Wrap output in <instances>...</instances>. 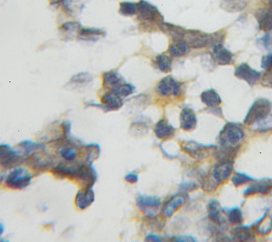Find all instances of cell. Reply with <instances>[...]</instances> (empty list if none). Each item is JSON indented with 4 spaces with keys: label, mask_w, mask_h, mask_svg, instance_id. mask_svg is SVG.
I'll return each instance as SVG.
<instances>
[{
    "label": "cell",
    "mask_w": 272,
    "mask_h": 242,
    "mask_svg": "<svg viewBox=\"0 0 272 242\" xmlns=\"http://www.w3.org/2000/svg\"><path fill=\"white\" fill-rule=\"evenodd\" d=\"M244 138L245 131L240 124L228 122L219 131L218 141L220 146L240 148Z\"/></svg>",
    "instance_id": "6da1fadb"
},
{
    "label": "cell",
    "mask_w": 272,
    "mask_h": 242,
    "mask_svg": "<svg viewBox=\"0 0 272 242\" xmlns=\"http://www.w3.org/2000/svg\"><path fill=\"white\" fill-rule=\"evenodd\" d=\"M233 171V164L226 162H218L214 167L209 174L204 177V183L206 187L214 191L219 184L228 179Z\"/></svg>",
    "instance_id": "7a4b0ae2"
},
{
    "label": "cell",
    "mask_w": 272,
    "mask_h": 242,
    "mask_svg": "<svg viewBox=\"0 0 272 242\" xmlns=\"http://www.w3.org/2000/svg\"><path fill=\"white\" fill-rule=\"evenodd\" d=\"M272 109V102L266 98H259L252 104L245 118L244 123L254 125L267 117Z\"/></svg>",
    "instance_id": "3957f363"
},
{
    "label": "cell",
    "mask_w": 272,
    "mask_h": 242,
    "mask_svg": "<svg viewBox=\"0 0 272 242\" xmlns=\"http://www.w3.org/2000/svg\"><path fill=\"white\" fill-rule=\"evenodd\" d=\"M33 176L28 169L18 167L11 170L5 180L7 187L15 190H22L30 185Z\"/></svg>",
    "instance_id": "277c9868"
},
{
    "label": "cell",
    "mask_w": 272,
    "mask_h": 242,
    "mask_svg": "<svg viewBox=\"0 0 272 242\" xmlns=\"http://www.w3.org/2000/svg\"><path fill=\"white\" fill-rule=\"evenodd\" d=\"M25 157L19 151L13 149L8 144L0 146V164L5 169H12L25 163Z\"/></svg>",
    "instance_id": "5b68a950"
},
{
    "label": "cell",
    "mask_w": 272,
    "mask_h": 242,
    "mask_svg": "<svg viewBox=\"0 0 272 242\" xmlns=\"http://www.w3.org/2000/svg\"><path fill=\"white\" fill-rule=\"evenodd\" d=\"M75 179L85 188L93 187L98 179V172L93 164L78 163Z\"/></svg>",
    "instance_id": "8992f818"
},
{
    "label": "cell",
    "mask_w": 272,
    "mask_h": 242,
    "mask_svg": "<svg viewBox=\"0 0 272 242\" xmlns=\"http://www.w3.org/2000/svg\"><path fill=\"white\" fill-rule=\"evenodd\" d=\"M25 163L37 172L48 170L52 168L54 164V159L46 151L28 155L25 157Z\"/></svg>",
    "instance_id": "52a82bcc"
},
{
    "label": "cell",
    "mask_w": 272,
    "mask_h": 242,
    "mask_svg": "<svg viewBox=\"0 0 272 242\" xmlns=\"http://www.w3.org/2000/svg\"><path fill=\"white\" fill-rule=\"evenodd\" d=\"M161 199L154 195L139 194L136 197V205L146 217H155L161 205Z\"/></svg>",
    "instance_id": "ba28073f"
},
{
    "label": "cell",
    "mask_w": 272,
    "mask_h": 242,
    "mask_svg": "<svg viewBox=\"0 0 272 242\" xmlns=\"http://www.w3.org/2000/svg\"><path fill=\"white\" fill-rule=\"evenodd\" d=\"M137 13L139 19L149 22L160 21L162 22L163 17L154 5L141 0L137 4Z\"/></svg>",
    "instance_id": "9c48e42d"
},
{
    "label": "cell",
    "mask_w": 272,
    "mask_h": 242,
    "mask_svg": "<svg viewBox=\"0 0 272 242\" xmlns=\"http://www.w3.org/2000/svg\"><path fill=\"white\" fill-rule=\"evenodd\" d=\"M189 48L200 49L209 45L210 36L198 30L186 31L183 39Z\"/></svg>",
    "instance_id": "30bf717a"
},
{
    "label": "cell",
    "mask_w": 272,
    "mask_h": 242,
    "mask_svg": "<svg viewBox=\"0 0 272 242\" xmlns=\"http://www.w3.org/2000/svg\"><path fill=\"white\" fill-rule=\"evenodd\" d=\"M234 74L236 78L245 80L251 86L256 85L262 76L261 72L252 68L247 63H242L237 67Z\"/></svg>",
    "instance_id": "8fae6325"
},
{
    "label": "cell",
    "mask_w": 272,
    "mask_h": 242,
    "mask_svg": "<svg viewBox=\"0 0 272 242\" xmlns=\"http://www.w3.org/2000/svg\"><path fill=\"white\" fill-rule=\"evenodd\" d=\"M102 104L88 103L87 107L91 106L101 108L106 112L118 111L123 106V100L111 92L104 94L101 99Z\"/></svg>",
    "instance_id": "7c38bea8"
},
{
    "label": "cell",
    "mask_w": 272,
    "mask_h": 242,
    "mask_svg": "<svg viewBox=\"0 0 272 242\" xmlns=\"http://www.w3.org/2000/svg\"><path fill=\"white\" fill-rule=\"evenodd\" d=\"M156 90L162 96H177L181 93V86L180 83L169 76L161 80Z\"/></svg>",
    "instance_id": "4fadbf2b"
},
{
    "label": "cell",
    "mask_w": 272,
    "mask_h": 242,
    "mask_svg": "<svg viewBox=\"0 0 272 242\" xmlns=\"http://www.w3.org/2000/svg\"><path fill=\"white\" fill-rule=\"evenodd\" d=\"M182 150L195 159H201L204 157L205 151L207 149L216 148V145H202L194 140L183 142L181 146Z\"/></svg>",
    "instance_id": "5bb4252c"
},
{
    "label": "cell",
    "mask_w": 272,
    "mask_h": 242,
    "mask_svg": "<svg viewBox=\"0 0 272 242\" xmlns=\"http://www.w3.org/2000/svg\"><path fill=\"white\" fill-rule=\"evenodd\" d=\"M186 194L180 192L173 195L166 202L162 209V212L165 217H171L184 205L187 201Z\"/></svg>",
    "instance_id": "9a60e30c"
},
{
    "label": "cell",
    "mask_w": 272,
    "mask_h": 242,
    "mask_svg": "<svg viewBox=\"0 0 272 242\" xmlns=\"http://www.w3.org/2000/svg\"><path fill=\"white\" fill-rule=\"evenodd\" d=\"M78 164L71 165L66 161H61L58 164L54 166L51 169V172L58 179L69 178L73 180L76 176Z\"/></svg>",
    "instance_id": "2e32d148"
},
{
    "label": "cell",
    "mask_w": 272,
    "mask_h": 242,
    "mask_svg": "<svg viewBox=\"0 0 272 242\" xmlns=\"http://www.w3.org/2000/svg\"><path fill=\"white\" fill-rule=\"evenodd\" d=\"M254 182L245 190V197L256 194H268L272 191V178H264Z\"/></svg>",
    "instance_id": "e0dca14e"
},
{
    "label": "cell",
    "mask_w": 272,
    "mask_h": 242,
    "mask_svg": "<svg viewBox=\"0 0 272 242\" xmlns=\"http://www.w3.org/2000/svg\"><path fill=\"white\" fill-rule=\"evenodd\" d=\"M95 200V193L93 188L82 187L76 195L75 204L80 210H85L89 208Z\"/></svg>",
    "instance_id": "ac0fdd59"
},
{
    "label": "cell",
    "mask_w": 272,
    "mask_h": 242,
    "mask_svg": "<svg viewBox=\"0 0 272 242\" xmlns=\"http://www.w3.org/2000/svg\"><path fill=\"white\" fill-rule=\"evenodd\" d=\"M208 217L210 220L218 226L226 227L227 220L222 215V207L219 202L216 199L210 201L207 205Z\"/></svg>",
    "instance_id": "d6986e66"
},
{
    "label": "cell",
    "mask_w": 272,
    "mask_h": 242,
    "mask_svg": "<svg viewBox=\"0 0 272 242\" xmlns=\"http://www.w3.org/2000/svg\"><path fill=\"white\" fill-rule=\"evenodd\" d=\"M181 128L184 131H190L196 129L198 118L192 108H184L180 116Z\"/></svg>",
    "instance_id": "ffe728a7"
},
{
    "label": "cell",
    "mask_w": 272,
    "mask_h": 242,
    "mask_svg": "<svg viewBox=\"0 0 272 242\" xmlns=\"http://www.w3.org/2000/svg\"><path fill=\"white\" fill-rule=\"evenodd\" d=\"M213 57L214 60L219 65H229L233 60V53L224 48L222 44L213 46Z\"/></svg>",
    "instance_id": "44dd1931"
},
{
    "label": "cell",
    "mask_w": 272,
    "mask_h": 242,
    "mask_svg": "<svg viewBox=\"0 0 272 242\" xmlns=\"http://www.w3.org/2000/svg\"><path fill=\"white\" fill-rule=\"evenodd\" d=\"M230 233L231 238L236 241H253L255 239V236L250 226H238L231 229Z\"/></svg>",
    "instance_id": "7402d4cb"
},
{
    "label": "cell",
    "mask_w": 272,
    "mask_h": 242,
    "mask_svg": "<svg viewBox=\"0 0 272 242\" xmlns=\"http://www.w3.org/2000/svg\"><path fill=\"white\" fill-rule=\"evenodd\" d=\"M176 129L165 119H162L156 124L154 131L156 137L160 139L165 140L175 134Z\"/></svg>",
    "instance_id": "603a6c76"
},
{
    "label": "cell",
    "mask_w": 272,
    "mask_h": 242,
    "mask_svg": "<svg viewBox=\"0 0 272 242\" xmlns=\"http://www.w3.org/2000/svg\"><path fill=\"white\" fill-rule=\"evenodd\" d=\"M239 147H229L220 146L216 149V157L219 162H226L234 164V160L238 153Z\"/></svg>",
    "instance_id": "cb8c5ba5"
},
{
    "label": "cell",
    "mask_w": 272,
    "mask_h": 242,
    "mask_svg": "<svg viewBox=\"0 0 272 242\" xmlns=\"http://www.w3.org/2000/svg\"><path fill=\"white\" fill-rule=\"evenodd\" d=\"M18 147L20 149L19 151L26 157L33 154L45 151L46 149L44 144L34 142L31 140L22 141L19 143Z\"/></svg>",
    "instance_id": "d4e9b609"
},
{
    "label": "cell",
    "mask_w": 272,
    "mask_h": 242,
    "mask_svg": "<svg viewBox=\"0 0 272 242\" xmlns=\"http://www.w3.org/2000/svg\"><path fill=\"white\" fill-rule=\"evenodd\" d=\"M160 27L162 31L171 37L175 42L183 41L186 31L183 28L164 22L160 23Z\"/></svg>",
    "instance_id": "484cf974"
},
{
    "label": "cell",
    "mask_w": 272,
    "mask_h": 242,
    "mask_svg": "<svg viewBox=\"0 0 272 242\" xmlns=\"http://www.w3.org/2000/svg\"><path fill=\"white\" fill-rule=\"evenodd\" d=\"M124 78L120 74L114 71L104 73L103 75V86L104 88L111 89L124 83Z\"/></svg>",
    "instance_id": "4316f807"
},
{
    "label": "cell",
    "mask_w": 272,
    "mask_h": 242,
    "mask_svg": "<svg viewBox=\"0 0 272 242\" xmlns=\"http://www.w3.org/2000/svg\"><path fill=\"white\" fill-rule=\"evenodd\" d=\"M201 100L208 107H216L222 102L220 96L214 89L207 90L201 94Z\"/></svg>",
    "instance_id": "83f0119b"
},
{
    "label": "cell",
    "mask_w": 272,
    "mask_h": 242,
    "mask_svg": "<svg viewBox=\"0 0 272 242\" xmlns=\"http://www.w3.org/2000/svg\"><path fill=\"white\" fill-rule=\"evenodd\" d=\"M79 38L89 41H96L100 37L106 36V33L96 28H80L79 30Z\"/></svg>",
    "instance_id": "f1b7e54d"
},
{
    "label": "cell",
    "mask_w": 272,
    "mask_h": 242,
    "mask_svg": "<svg viewBox=\"0 0 272 242\" xmlns=\"http://www.w3.org/2000/svg\"><path fill=\"white\" fill-rule=\"evenodd\" d=\"M86 154L85 161L92 163L100 158L101 153V148L99 144L92 143L86 145L84 147Z\"/></svg>",
    "instance_id": "f546056e"
},
{
    "label": "cell",
    "mask_w": 272,
    "mask_h": 242,
    "mask_svg": "<svg viewBox=\"0 0 272 242\" xmlns=\"http://www.w3.org/2000/svg\"><path fill=\"white\" fill-rule=\"evenodd\" d=\"M153 62L154 65L162 72L167 73L171 71L172 59L168 55H158L156 56Z\"/></svg>",
    "instance_id": "4dcf8cb0"
},
{
    "label": "cell",
    "mask_w": 272,
    "mask_h": 242,
    "mask_svg": "<svg viewBox=\"0 0 272 242\" xmlns=\"http://www.w3.org/2000/svg\"><path fill=\"white\" fill-rule=\"evenodd\" d=\"M222 211L226 213L229 222L234 225L240 224L244 221L242 211L239 206H235L229 209L222 208Z\"/></svg>",
    "instance_id": "1f68e13d"
},
{
    "label": "cell",
    "mask_w": 272,
    "mask_h": 242,
    "mask_svg": "<svg viewBox=\"0 0 272 242\" xmlns=\"http://www.w3.org/2000/svg\"><path fill=\"white\" fill-rule=\"evenodd\" d=\"M135 91L134 86L130 83H124L111 90L110 92L115 95L120 97L121 99L129 96Z\"/></svg>",
    "instance_id": "d6a6232c"
},
{
    "label": "cell",
    "mask_w": 272,
    "mask_h": 242,
    "mask_svg": "<svg viewBox=\"0 0 272 242\" xmlns=\"http://www.w3.org/2000/svg\"><path fill=\"white\" fill-rule=\"evenodd\" d=\"M170 46L169 53L173 56H181L186 55L189 50L188 45L183 41L176 42Z\"/></svg>",
    "instance_id": "836d02e7"
},
{
    "label": "cell",
    "mask_w": 272,
    "mask_h": 242,
    "mask_svg": "<svg viewBox=\"0 0 272 242\" xmlns=\"http://www.w3.org/2000/svg\"><path fill=\"white\" fill-rule=\"evenodd\" d=\"M254 131L258 132H266L272 130V114L254 124Z\"/></svg>",
    "instance_id": "e575fe53"
},
{
    "label": "cell",
    "mask_w": 272,
    "mask_h": 242,
    "mask_svg": "<svg viewBox=\"0 0 272 242\" xmlns=\"http://www.w3.org/2000/svg\"><path fill=\"white\" fill-rule=\"evenodd\" d=\"M231 180L236 187H239L247 183L256 180L246 173L240 171H236L235 174L231 177Z\"/></svg>",
    "instance_id": "d590c367"
},
{
    "label": "cell",
    "mask_w": 272,
    "mask_h": 242,
    "mask_svg": "<svg viewBox=\"0 0 272 242\" xmlns=\"http://www.w3.org/2000/svg\"><path fill=\"white\" fill-rule=\"evenodd\" d=\"M119 13L124 16H131L137 13V5L130 2H123L120 3Z\"/></svg>",
    "instance_id": "8d00e7d4"
},
{
    "label": "cell",
    "mask_w": 272,
    "mask_h": 242,
    "mask_svg": "<svg viewBox=\"0 0 272 242\" xmlns=\"http://www.w3.org/2000/svg\"><path fill=\"white\" fill-rule=\"evenodd\" d=\"M93 77L88 73H80L74 74L70 80L71 83L86 84L92 81Z\"/></svg>",
    "instance_id": "74e56055"
},
{
    "label": "cell",
    "mask_w": 272,
    "mask_h": 242,
    "mask_svg": "<svg viewBox=\"0 0 272 242\" xmlns=\"http://www.w3.org/2000/svg\"><path fill=\"white\" fill-rule=\"evenodd\" d=\"M199 186L198 183L194 181H184L179 184V188L180 192L187 193L196 191L199 189Z\"/></svg>",
    "instance_id": "f35d334b"
},
{
    "label": "cell",
    "mask_w": 272,
    "mask_h": 242,
    "mask_svg": "<svg viewBox=\"0 0 272 242\" xmlns=\"http://www.w3.org/2000/svg\"><path fill=\"white\" fill-rule=\"evenodd\" d=\"M259 28L263 31L272 30V14H266L263 19L259 22Z\"/></svg>",
    "instance_id": "ab89813d"
},
{
    "label": "cell",
    "mask_w": 272,
    "mask_h": 242,
    "mask_svg": "<svg viewBox=\"0 0 272 242\" xmlns=\"http://www.w3.org/2000/svg\"><path fill=\"white\" fill-rule=\"evenodd\" d=\"M258 41L262 45L265 49L272 50V34L269 33L265 34L261 38H258Z\"/></svg>",
    "instance_id": "60d3db41"
},
{
    "label": "cell",
    "mask_w": 272,
    "mask_h": 242,
    "mask_svg": "<svg viewBox=\"0 0 272 242\" xmlns=\"http://www.w3.org/2000/svg\"><path fill=\"white\" fill-rule=\"evenodd\" d=\"M258 234L261 235L269 234L272 231V214L270 216V220L265 223L262 227H259L256 229Z\"/></svg>",
    "instance_id": "b9f144b4"
},
{
    "label": "cell",
    "mask_w": 272,
    "mask_h": 242,
    "mask_svg": "<svg viewBox=\"0 0 272 242\" xmlns=\"http://www.w3.org/2000/svg\"><path fill=\"white\" fill-rule=\"evenodd\" d=\"M261 84L264 87L272 89V68L265 73Z\"/></svg>",
    "instance_id": "7bdbcfd3"
},
{
    "label": "cell",
    "mask_w": 272,
    "mask_h": 242,
    "mask_svg": "<svg viewBox=\"0 0 272 242\" xmlns=\"http://www.w3.org/2000/svg\"><path fill=\"white\" fill-rule=\"evenodd\" d=\"M171 239L174 240L173 241L178 242H195L198 241L195 236L190 235H182L179 236H173V237L171 238Z\"/></svg>",
    "instance_id": "ee69618b"
},
{
    "label": "cell",
    "mask_w": 272,
    "mask_h": 242,
    "mask_svg": "<svg viewBox=\"0 0 272 242\" xmlns=\"http://www.w3.org/2000/svg\"><path fill=\"white\" fill-rule=\"evenodd\" d=\"M261 67L266 71L272 68V53L263 56Z\"/></svg>",
    "instance_id": "f6af8a7d"
},
{
    "label": "cell",
    "mask_w": 272,
    "mask_h": 242,
    "mask_svg": "<svg viewBox=\"0 0 272 242\" xmlns=\"http://www.w3.org/2000/svg\"><path fill=\"white\" fill-rule=\"evenodd\" d=\"M63 131V137H68L72 136V125L70 121L65 120L61 125Z\"/></svg>",
    "instance_id": "bcb514c9"
},
{
    "label": "cell",
    "mask_w": 272,
    "mask_h": 242,
    "mask_svg": "<svg viewBox=\"0 0 272 242\" xmlns=\"http://www.w3.org/2000/svg\"><path fill=\"white\" fill-rule=\"evenodd\" d=\"M80 27V25L77 22H67L62 26L63 30L71 32L79 30Z\"/></svg>",
    "instance_id": "7dc6e473"
},
{
    "label": "cell",
    "mask_w": 272,
    "mask_h": 242,
    "mask_svg": "<svg viewBox=\"0 0 272 242\" xmlns=\"http://www.w3.org/2000/svg\"><path fill=\"white\" fill-rule=\"evenodd\" d=\"M125 180L130 184H135L138 182L139 176L137 174L134 172H129L125 177Z\"/></svg>",
    "instance_id": "c3c4849f"
},
{
    "label": "cell",
    "mask_w": 272,
    "mask_h": 242,
    "mask_svg": "<svg viewBox=\"0 0 272 242\" xmlns=\"http://www.w3.org/2000/svg\"><path fill=\"white\" fill-rule=\"evenodd\" d=\"M163 240L164 238L162 236L154 234H148L145 238L147 242H161Z\"/></svg>",
    "instance_id": "681fc988"
},
{
    "label": "cell",
    "mask_w": 272,
    "mask_h": 242,
    "mask_svg": "<svg viewBox=\"0 0 272 242\" xmlns=\"http://www.w3.org/2000/svg\"><path fill=\"white\" fill-rule=\"evenodd\" d=\"M161 150H162V152H163V154L165 155V156L168 159H176L178 157V155L171 154H169V153H167L165 151V149L162 146H161Z\"/></svg>",
    "instance_id": "f907efd6"
},
{
    "label": "cell",
    "mask_w": 272,
    "mask_h": 242,
    "mask_svg": "<svg viewBox=\"0 0 272 242\" xmlns=\"http://www.w3.org/2000/svg\"><path fill=\"white\" fill-rule=\"evenodd\" d=\"M65 1V0H51V4H60L62 2H63Z\"/></svg>",
    "instance_id": "816d5d0a"
},
{
    "label": "cell",
    "mask_w": 272,
    "mask_h": 242,
    "mask_svg": "<svg viewBox=\"0 0 272 242\" xmlns=\"http://www.w3.org/2000/svg\"><path fill=\"white\" fill-rule=\"evenodd\" d=\"M0 230H1V234H2L4 230V227L2 225V223H1V227H0Z\"/></svg>",
    "instance_id": "f5cc1de1"
}]
</instances>
